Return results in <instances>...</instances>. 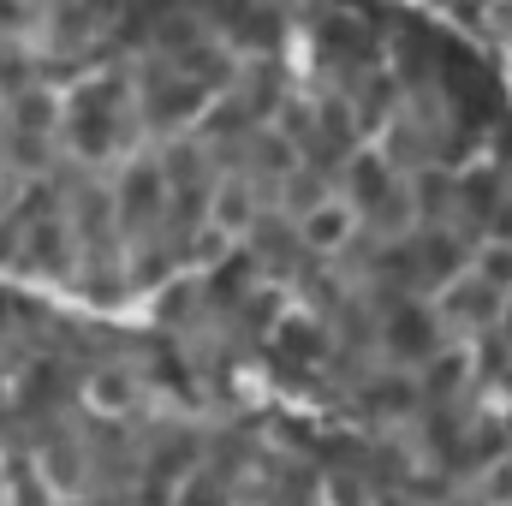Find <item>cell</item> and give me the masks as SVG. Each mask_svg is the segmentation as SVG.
<instances>
[{
    "label": "cell",
    "mask_w": 512,
    "mask_h": 506,
    "mask_svg": "<svg viewBox=\"0 0 512 506\" xmlns=\"http://www.w3.org/2000/svg\"><path fill=\"white\" fill-rule=\"evenodd\" d=\"M387 346H393L399 358H423V352L435 346L429 316H423V310H399V316H393V328H387Z\"/></svg>",
    "instance_id": "1"
},
{
    "label": "cell",
    "mask_w": 512,
    "mask_h": 506,
    "mask_svg": "<svg viewBox=\"0 0 512 506\" xmlns=\"http://www.w3.org/2000/svg\"><path fill=\"white\" fill-rule=\"evenodd\" d=\"M274 352H286V358L310 364V358H322V334H316V328H304V322H286V328H280V340H274Z\"/></svg>",
    "instance_id": "2"
},
{
    "label": "cell",
    "mask_w": 512,
    "mask_h": 506,
    "mask_svg": "<svg viewBox=\"0 0 512 506\" xmlns=\"http://www.w3.org/2000/svg\"><path fill=\"white\" fill-rule=\"evenodd\" d=\"M352 191H358V203H382L387 197V167L382 161H352Z\"/></svg>",
    "instance_id": "3"
},
{
    "label": "cell",
    "mask_w": 512,
    "mask_h": 506,
    "mask_svg": "<svg viewBox=\"0 0 512 506\" xmlns=\"http://www.w3.org/2000/svg\"><path fill=\"white\" fill-rule=\"evenodd\" d=\"M304 239H310V245H340V239H346V209H316V215L304 221Z\"/></svg>",
    "instance_id": "4"
},
{
    "label": "cell",
    "mask_w": 512,
    "mask_h": 506,
    "mask_svg": "<svg viewBox=\"0 0 512 506\" xmlns=\"http://www.w3.org/2000/svg\"><path fill=\"white\" fill-rule=\"evenodd\" d=\"M90 399H96L102 411H126V405H131V381L120 376V370H108V376L90 381Z\"/></svg>",
    "instance_id": "5"
},
{
    "label": "cell",
    "mask_w": 512,
    "mask_h": 506,
    "mask_svg": "<svg viewBox=\"0 0 512 506\" xmlns=\"http://www.w3.org/2000/svg\"><path fill=\"white\" fill-rule=\"evenodd\" d=\"M465 352H447V358H435V370H429V393H453L459 381H465Z\"/></svg>",
    "instance_id": "6"
},
{
    "label": "cell",
    "mask_w": 512,
    "mask_h": 506,
    "mask_svg": "<svg viewBox=\"0 0 512 506\" xmlns=\"http://www.w3.org/2000/svg\"><path fill=\"white\" fill-rule=\"evenodd\" d=\"M453 310H459V316H489V310H495V292H489V286H471V292H453Z\"/></svg>",
    "instance_id": "7"
},
{
    "label": "cell",
    "mask_w": 512,
    "mask_h": 506,
    "mask_svg": "<svg viewBox=\"0 0 512 506\" xmlns=\"http://www.w3.org/2000/svg\"><path fill=\"white\" fill-rule=\"evenodd\" d=\"M126 209H155V173H131L126 179Z\"/></svg>",
    "instance_id": "8"
},
{
    "label": "cell",
    "mask_w": 512,
    "mask_h": 506,
    "mask_svg": "<svg viewBox=\"0 0 512 506\" xmlns=\"http://www.w3.org/2000/svg\"><path fill=\"white\" fill-rule=\"evenodd\" d=\"M483 280H489V286H507L512 280V251L507 245H495V251L483 256Z\"/></svg>",
    "instance_id": "9"
},
{
    "label": "cell",
    "mask_w": 512,
    "mask_h": 506,
    "mask_svg": "<svg viewBox=\"0 0 512 506\" xmlns=\"http://www.w3.org/2000/svg\"><path fill=\"white\" fill-rule=\"evenodd\" d=\"M465 203L489 215V209H495V179H489V173H477V179H465Z\"/></svg>",
    "instance_id": "10"
},
{
    "label": "cell",
    "mask_w": 512,
    "mask_h": 506,
    "mask_svg": "<svg viewBox=\"0 0 512 506\" xmlns=\"http://www.w3.org/2000/svg\"><path fill=\"white\" fill-rule=\"evenodd\" d=\"M245 215H251V209H245V197H233V191H227V197H221V221H245Z\"/></svg>",
    "instance_id": "11"
},
{
    "label": "cell",
    "mask_w": 512,
    "mask_h": 506,
    "mask_svg": "<svg viewBox=\"0 0 512 506\" xmlns=\"http://www.w3.org/2000/svg\"><path fill=\"white\" fill-rule=\"evenodd\" d=\"M495 239L512 251V209H501V215H495Z\"/></svg>",
    "instance_id": "12"
},
{
    "label": "cell",
    "mask_w": 512,
    "mask_h": 506,
    "mask_svg": "<svg viewBox=\"0 0 512 506\" xmlns=\"http://www.w3.org/2000/svg\"><path fill=\"white\" fill-rule=\"evenodd\" d=\"M507 334H512V328H507Z\"/></svg>",
    "instance_id": "13"
}]
</instances>
